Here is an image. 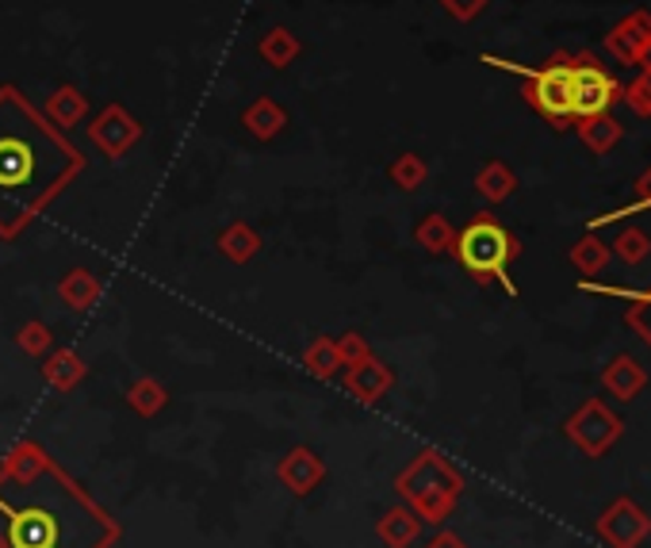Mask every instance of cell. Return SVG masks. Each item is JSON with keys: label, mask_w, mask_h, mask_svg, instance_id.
<instances>
[{"label": "cell", "mask_w": 651, "mask_h": 548, "mask_svg": "<svg viewBox=\"0 0 651 548\" xmlns=\"http://www.w3.org/2000/svg\"><path fill=\"white\" fill-rule=\"evenodd\" d=\"M395 495L418 515L425 526H441L453 518L460 495H464V476L445 452L422 449L403 472L395 476Z\"/></svg>", "instance_id": "1"}, {"label": "cell", "mask_w": 651, "mask_h": 548, "mask_svg": "<svg viewBox=\"0 0 651 548\" xmlns=\"http://www.w3.org/2000/svg\"><path fill=\"white\" fill-rule=\"evenodd\" d=\"M453 254L480 284L502 281V288H506L510 295H517L514 281H510V261L521 254V242L502 223L487 219V215L472 219L464 226V231L456 234Z\"/></svg>", "instance_id": "2"}, {"label": "cell", "mask_w": 651, "mask_h": 548, "mask_svg": "<svg viewBox=\"0 0 651 548\" xmlns=\"http://www.w3.org/2000/svg\"><path fill=\"white\" fill-rule=\"evenodd\" d=\"M487 66L502 69H517L525 74V100L544 124H552L555 130H568L575 124V77H571V55H552L541 69H521L510 66L502 58H483Z\"/></svg>", "instance_id": "3"}, {"label": "cell", "mask_w": 651, "mask_h": 548, "mask_svg": "<svg viewBox=\"0 0 651 548\" xmlns=\"http://www.w3.org/2000/svg\"><path fill=\"white\" fill-rule=\"evenodd\" d=\"M563 433H568V441L579 452H583V457L602 460L605 452H610L621 441L624 422L602 403V399H586V403L579 407V411L571 414L568 422H563Z\"/></svg>", "instance_id": "4"}, {"label": "cell", "mask_w": 651, "mask_h": 548, "mask_svg": "<svg viewBox=\"0 0 651 548\" xmlns=\"http://www.w3.org/2000/svg\"><path fill=\"white\" fill-rule=\"evenodd\" d=\"M571 77H575V124L590 116H605L621 100V81L590 50L571 55Z\"/></svg>", "instance_id": "5"}, {"label": "cell", "mask_w": 651, "mask_h": 548, "mask_svg": "<svg viewBox=\"0 0 651 548\" xmlns=\"http://www.w3.org/2000/svg\"><path fill=\"white\" fill-rule=\"evenodd\" d=\"M34 173H39V158H34V146L23 143L16 135H0V188H8V199H23V207L39 204L47 196V188L34 185Z\"/></svg>", "instance_id": "6"}, {"label": "cell", "mask_w": 651, "mask_h": 548, "mask_svg": "<svg viewBox=\"0 0 651 548\" xmlns=\"http://www.w3.org/2000/svg\"><path fill=\"white\" fill-rule=\"evenodd\" d=\"M594 537L605 548H640L651 537V515L632 499H613L610 507L598 515Z\"/></svg>", "instance_id": "7"}, {"label": "cell", "mask_w": 651, "mask_h": 548, "mask_svg": "<svg viewBox=\"0 0 651 548\" xmlns=\"http://www.w3.org/2000/svg\"><path fill=\"white\" fill-rule=\"evenodd\" d=\"M0 510L8 515V548H55L58 545V518L42 507H23V510H8L0 502Z\"/></svg>", "instance_id": "8"}, {"label": "cell", "mask_w": 651, "mask_h": 548, "mask_svg": "<svg viewBox=\"0 0 651 548\" xmlns=\"http://www.w3.org/2000/svg\"><path fill=\"white\" fill-rule=\"evenodd\" d=\"M276 480L284 483V491H292L295 499H307L310 491H318L326 480V460L315 449L295 446L288 449V457L276 464Z\"/></svg>", "instance_id": "9"}, {"label": "cell", "mask_w": 651, "mask_h": 548, "mask_svg": "<svg viewBox=\"0 0 651 548\" xmlns=\"http://www.w3.org/2000/svg\"><path fill=\"white\" fill-rule=\"evenodd\" d=\"M651 42V12H632L605 35V50L618 58L621 66H637L640 50Z\"/></svg>", "instance_id": "10"}, {"label": "cell", "mask_w": 651, "mask_h": 548, "mask_svg": "<svg viewBox=\"0 0 651 548\" xmlns=\"http://www.w3.org/2000/svg\"><path fill=\"white\" fill-rule=\"evenodd\" d=\"M50 468H55V460L47 457V449L34 446V441H20V446H12L8 457L0 460V480L31 487L42 472H50Z\"/></svg>", "instance_id": "11"}, {"label": "cell", "mask_w": 651, "mask_h": 548, "mask_svg": "<svg viewBox=\"0 0 651 548\" xmlns=\"http://www.w3.org/2000/svg\"><path fill=\"white\" fill-rule=\"evenodd\" d=\"M602 384L610 391L613 399H621V403H632V399L644 395L648 388V369L637 361L632 353H618L610 364L602 369Z\"/></svg>", "instance_id": "12"}, {"label": "cell", "mask_w": 651, "mask_h": 548, "mask_svg": "<svg viewBox=\"0 0 651 548\" xmlns=\"http://www.w3.org/2000/svg\"><path fill=\"white\" fill-rule=\"evenodd\" d=\"M422 529H425V521L414 515L406 502H398V507L384 510L379 521H376V537L387 548H414V545H418V537H422Z\"/></svg>", "instance_id": "13"}, {"label": "cell", "mask_w": 651, "mask_h": 548, "mask_svg": "<svg viewBox=\"0 0 651 548\" xmlns=\"http://www.w3.org/2000/svg\"><path fill=\"white\" fill-rule=\"evenodd\" d=\"M391 369L387 364H379V361H361V364H353V372H349V391L361 399V403H376L379 395L391 388Z\"/></svg>", "instance_id": "14"}, {"label": "cell", "mask_w": 651, "mask_h": 548, "mask_svg": "<svg viewBox=\"0 0 651 548\" xmlns=\"http://www.w3.org/2000/svg\"><path fill=\"white\" fill-rule=\"evenodd\" d=\"M579 138H583V146L590 154H610L613 146L621 143V124L605 111V116H590V119H579Z\"/></svg>", "instance_id": "15"}, {"label": "cell", "mask_w": 651, "mask_h": 548, "mask_svg": "<svg viewBox=\"0 0 651 548\" xmlns=\"http://www.w3.org/2000/svg\"><path fill=\"white\" fill-rule=\"evenodd\" d=\"M568 257H571V265H575L583 276H602L605 268H610V261H613V249L605 246L598 234H583V238L571 246Z\"/></svg>", "instance_id": "16"}, {"label": "cell", "mask_w": 651, "mask_h": 548, "mask_svg": "<svg viewBox=\"0 0 651 548\" xmlns=\"http://www.w3.org/2000/svg\"><path fill=\"white\" fill-rule=\"evenodd\" d=\"M475 188H480L483 199H491V204H502V199H510L517 193V177L510 165L502 162H491L480 169V177H475Z\"/></svg>", "instance_id": "17"}, {"label": "cell", "mask_w": 651, "mask_h": 548, "mask_svg": "<svg viewBox=\"0 0 651 548\" xmlns=\"http://www.w3.org/2000/svg\"><path fill=\"white\" fill-rule=\"evenodd\" d=\"M47 380L55 384L58 391H69V388H77L81 384V376H85V361L77 353H58V356H50L47 361Z\"/></svg>", "instance_id": "18"}, {"label": "cell", "mask_w": 651, "mask_h": 548, "mask_svg": "<svg viewBox=\"0 0 651 548\" xmlns=\"http://www.w3.org/2000/svg\"><path fill=\"white\" fill-rule=\"evenodd\" d=\"M127 403L135 407V411L142 414V419H154V414H158L161 407L169 403V395H165V388L158 384V380H138V384L130 388Z\"/></svg>", "instance_id": "19"}, {"label": "cell", "mask_w": 651, "mask_h": 548, "mask_svg": "<svg viewBox=\"0 0 651 548\" xmlns=\"http://www.w3.org/2000/svg\"><path fill=\"white\" fill-rule=\"evenodd\" d=\"M418 242L430 249V254H448L453 242H456V234H453V226L441 219V215H430V219L418 226Z\"/></svg>", "instance_id": "20"}, {"label": "cell", "mask_w": 651, "mask_h": 548, "mask_svg": "<svg viewBox=\"0 0 651 548\" xmlns=\"http://www.w3.org/2000/svg\"><path fill=\"white\" fill-rule=\"evenodd\" d=\"M610 249L624 261V265H640V261H648L651 254V238L644 231H637V226H629V231H621V238L613 242Z\"/></svg>", "instance_id": "21"}, {"label": "cell", "mask_w": 651, "mask_h": 548, "mask_svg": "<svg viewBox=\"0 0 651 548\" xmlns=\"http://www.w3.org/2000/svg\"><path fill=\"white\" fill-rule=\"evenodd\" d=\"M97 281H92L89 273H69L66 281H62V300L69 303L73 311H85L92 300H97Z\"/></svg>", "instance_id": "22"}, {"label": "cell", "mask_w": 651, "mask_h": 548, "mask_svg": "<svg viewBox=\"0 0 651 548\" xmlns=\"http://www.w3.org/2000/svg\"><path fill=\"white\" fill-rule=\"evenodd\" d=\"M621 100L629 104L637 116L651 119V69H640V77L629 85V89H621Z\"/></svg>", "instance_id": "23"}, {"label": "cell", "mask_w": 651, "mask_h": 548, "mask_svg": "<svg viewBox=\"0 0 651 548\" xmlns=\"http://www.w3.org/2000/svg\"><path fill=\"white\" fill-rule=\"evenodd\" d=\"M307 369L315 372V376H334L337 369H342V356L329 342H318L315 350L307 353Z\"/></svg>", "instance_id": "24"}, {"label": "cell", "mask_w": 651, "mask_h": 548, "mask_svg": "<svg viewBox=\"0 0 651 548\" xmlns=\"http://www.w3.org/2000/svg\"><path fill=\"white\" fill-rule=\"evenodd\" d=\"M223 249L234 257V261H246L257 254V234H249L246 226H234V231L223 238Z\"/></svg>", "instance_id": "25"}, {"label": "cell", "mask_w": 651, "mask_h": 548, "mask_svg": "<svg viewBox=\"0 0 651 548\" xmlns=\"http://www.w3.org/2000/svg\"><path fill=\"white\" fill-rule=\"evenodd\" d=\"M334 350H337V356H342V364H349V369H353V364H361V361H368V356H372V353H368V345H364L357 334H345L342 342L334 345Z\"/></svg>", "instance_id": "26"}, {"label": "cell", "mask_w": 651, "mask_h": 548, "mask_svg": "<svg viewBox=\"0 0 651 548\" xmlns=\"http://www.w3.org/2000/svg\"><path fill=\"white\" fill-rule=\"evenodd\" d=\"M20 345L28 353H47V345H50V334H47V326H39V323H31V326H23V334H20Z\"/></svg>", "instance_id": "27"}, {"label": "cell", "mask_w": 651, "mask_h": 548, "mask_svg": "<svg viewBox=\"0 0 651 548\" xmlns=\"http://www.w3.org/2000/svg\"><path fill=\"white\" fill-rule=\"evenodd\" d=\"M422 177H425V169H422V165L414 162V158H406V162L395 169V180H398L403 188H418V180H422Z\"/></svg>", "instance_id": "28"}, {"label": "cell", "mask_w": 651, "mask_h": 548, "mask_svg": "<svg viewBox=\"0 0 651 548\" xmlns=\"http://www.w3.org/2000/svg\"><path fill=\"white\" fill-rule=\"evenodd\" d=\"M445 8L460 16V20H472V16H480L487 8V0H445Z\"/></svg>", "instance_id": "29"}, {"label": "cell", "mask_w": 651, "mask_h": 548, "mask_svg": "<svg viewBox=\"0 0 651 548\" xmlns=\"http://www.w3.org/2000/svg\"><path fill=\"white\" fill-rule=\"evenodd\" d=\"M422 548H472V545H467L464 537H456L453 529H441V534H433Z\"/></svg>", "instance_id": "30"}, {"label": "cell", "mask_w": 651, "mask_h": 548, "mask_svg": "<svg viewBox=\"0 0 651 548\" xmlns=\"http://www.w3.org/2000/svg\"><path fill=\"white\" fill-rule=\"evenodd\" d=\"M644 207H651V169L640 177L637 185V204H632V212H644Z\"/></svg>", "instance_id": "31"}, {"label": "cell", "mask_w": 651, "mask_h": 548, "mask_svg": "<svg viewBox=\"0 0 651 548\" xmlns=\"http://www.w3.org/2000/svg\"><path fill=\"white\" fill-rule=\"evenodd\" d=\"M640 69H651V42H648V47L644 50H640V62H637Z\"/></svg>", "instance_id": "32"}, {"label": "cell", "mask_w": 651, "mask_h": 548, "mask_svg": "<svg viewBox=\"0 0 651 548\" xmlns=\"http://www.w3.org/2000/svg\"><path fill=\"white\" fill-rule=\"evenodd\" d=\"M0 548H8V545H4V529H0Z\"/></svg>", "instance_id": "33"}]
</instances>
